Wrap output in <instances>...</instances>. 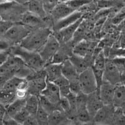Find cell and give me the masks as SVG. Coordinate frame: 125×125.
<instances>
[{
  "instance_id": "38",
  "label": "cell",
  "mask_w": 125,
  "mask_h": 125,
  "mask_svg": "<svg viewBox=\"0 0 125 125\" xmlns=\"http://www.w3.org/2000/svg\"><path fill=\"white\" fill-rule=\"evenodd\" d=\"M13 76V75L11 74H0V90L3 88V85L6 83V81Z\"/></svg>"
},
{
  "instance_id": "18",
  "label": "cell",
  "mask_w": 125,
  "mask_h": 125,
  "mask_svg": "<svg viewBox=\"0 0 125 125\" xmlns=\"http://www.w3.org/2000/svg\"><path fill=\"white\" fill-rule=\"evenodd\" d=\"M113 105L115 108L125 110V85L120 84L116 85L115 89Z\"/></svg>"
},
{
  "instance_id": "20",
  "label": "cell",
  "mask_w": 125,
  "mask_h": 125,
  "mask_svg": "<svg viewBox=\"0 0 125 125\" xmlns=\"http://www.w3.org/2000/svg\"><path fill=\"white\" fill-rule=\"evenodd\" d=\"M25 99H14L12 102L6 107V114L9 116L13 118L20 111L24 108Z\"/></svg>"
},
{
  "instance_id": "1",
  "label": "cell",
  "mask_w": 125,
  "mask_h": 125,
  "mask_svg": "<svg viewBox=\"0 0 125 125\" xmlns=\"http://www.w3.org/2000/svg\"><path fill=\"white\" fill-rule=\"evenodd\" d=\"M9 52L11 55L20 57L28 67L34 71L43 69L46 65L38 52L26 50L19 44L10 47Z\"/></svg>"
},
{
  "instance_id": "5",
  "label": "cell",
  "mask_w": 125,
  "mask_h": 125,
  "mask_svg": "<svg viewBox=\"0 0 125 125\" xmlns=\"http://www.w3.org/2000/svg\"><path fill=\"white\" fill-rule=\"evenodd\" d=\"M31 32L30 29L24 25H13L2 37L10 44H20V42Z\"/></svg>"
},
{
  "instance_id": "46",
  "label": "cell",
  "mask_w": 125,
  "mask_h": 125,
  "mask_svg": "<svg viewBox=\"0 0 125 125\" xmlns=\"http://www.w3.org/2000/svg\"></svg>"
},
{
  "instance_id": "44",
  "label": "cell",
  "mask_w": 125,
  "mask_h": 125,
  "mask_svg": "<svg viewBox=\"0 0 125 125\" xmlns=\"http://www.w3.org/2000/svg\"><path fill=\"white\" fill-rule=\"evenodd\" d=\"M67 1H69V0H58L59 2H66Z\"/></svg>"
},
{
  "instance_id": "36",
  "label": "cell",
  "mask_w": 125,
  "mask_h": 125,
  "mask_svg": "<svg viewBox=\"0 0 125 125\" xmlns=\"http://www.w3.org/2000/svg\"><path fill=\"white\" fill-rule=\"evenodd\" d=\"M59 106L64 114H68L70 111V104L67 97H61L59 102Z\"/></svg>"
},
{
  "instance_id": "23",
  "label": "cell",
  "mask_w": 125,
  "mask_h": 125,
  "mask_svg": "<svg viewBox=\"0 0 125 125\" xmlns=\"http://www.w3.org/2000/svg\"><path fill=\"white\" fill-rule=\"evenodd\" d=\"M87 27H88V22L86 21V20L83 18V21H81V23H80L78 28H77L76 31H75L72 40L70 41L72 43L73 46L76 43H78V42L84 39V38L85 37L86 35Z\"/></svg>"
},
{
  "instance_id": "22",
  "label": "cell",
  "mask_w": 125,
  "mask_h": 125,
  "mask_svg": "<svg viewBox=\"0 0 125 125\" xmlns=\"http://www.w3.org/2000/svg\"><path fill=\"white\" fill-rule=\"evenodd\" d=\"M25 100L26 102L24 106L25 109L28 111L30 114L35 115L40 106L39 97L28 94Z\"/></svg>"
},
{
  "instance_id": "6",
  "label": "cell",
  "mask_w": 125,
  "mask_h": 125,
  "mask_svg": "<svg viewBox=\"0 0 125 125\" xmlns=\"http://www.w3.org/2000/svg\"><path fill=\"white\" fill-rule=\"evenodd\" d=\"M60 45L61 44L56 37L53 33H51L45 44L38 51L39 54L46 64H48L51 61V59L54 54L60 48Z\"/></svg>"
},
{
  "instance_id": "27",
  "label": "cell",
  "mask_w": 125,
  "mask_h": 125,
  "mask_svg": "<svg viewBox=\"0 0 125 125\" xmlns=\"http://www.w3.org/2000/svg\"><path fill=\"white\" fill-rule=\"evenodd\" d=\"M41 18L28 12L23 15L22 21L23 25L26 26H36L41 23Z\"/></svg>"
},
{
  "instance_id": "2",
  "label": "cell",
  "mask_w": 125,
  "mask_h": 125,
  "mask_svg": "<svg viewBox=\"0 0 125 125\" xmlns=\"http://www.w3.org/2000/svg\"><path fill=\"white\" fill-rule=\"evenodd\" d=\"M52 33L48 28H40L31 31L19 45L26 50L38 52Z\"/></svg>"
},
{
  "instance_id": "24",
  "label": "cell",
  "mask_w": 125,
  "mask_h": 125,
  "mask_svg": "<svg viewBox=\"0 0 125 125\" xmlns=\"http://www.w3.org/2000/svg\"><path fill=\"white\" fill-rule=\"evenodd\" d=\"M76 119L82 123H88L91 121L92 118L87 110L86 104H80L77 106Z\"/></svg>"
},
{
  "instance_id": "11",
  "label": "cell",
  "mask_w": 125,
  "mask_h": 125,
  "mask_svg": "<svg viewBox=\"0 0 125 125\" xmlns=\"http://www.w3.org/2000/svg\"><path fill=\"white\" fill-rule=\"evenodd\" d=\"M41 95L55 105L59 106V102L61 97L58 87L55 83L47 81L44 89L42 91Z\"/></svg>"
},
{
  "instance_id": "9",
  "label": "cell",
  "mask_w": 125,
  "mask_h": 125,
  "mask_svg": "<svg viewBox=\"0 0 125 125\" xmlns=\"http://www.w3.org/2000/svg\"><path fill=\"white\" fill-rule=\"evenodd\" d=\"M115 106L113 104L103 105L96 112L93 118V121L95 123L103 124L113 123L115 113Z\"/></svg>"
},
{
  "instance_id": "3",
  "label": "cell",
  "mask_w": 125,
  "mask_h": 125,
  "mask_svg": "<svg viewBox=\"0 0 125 125\" xmlns=\"http://www.w3.org/2000/svg\"><path fill=\"white\" fill-rule=\"evenodd\" d=\"M26 79L28 81V94L40 96L46 85V75L44 69L37 71L34 70Z\"/></svg>"
},
{
  "instance_id": "43",
  "label": "cell",
  "mask_w": 125,
  "mask_h": 125,
  "mask_svg": "<svg viewBox=\"0 0 125 125\" xmlns=\"http://www.w3.org/2000/svg\"><path fill=\"white\" fill-rule=\"evenodd\" d=\"M6 113V107L3 104H0V119L3 121V119L4 118V116Z\"/></svg>"
},
{
  "instance_id": "39",
  "label": "cell",
  "mask_w": 125,
  "mask_h": 125,
  "mask_svg": "<svg viewBox=\"0 0 125 125\" xmlns=\"http://www.w3.org/2000/svg\"><path fill=\"white\" fill-rule=\"evenodd\" d=\"M11 44L4 39H0V51H8Z\"/></svg>"
},
{
  "instance_id": "15",
  "label": "cell",
  "mask_w": 125,
  "mask_h": 125,
  "mask_svg": "<svg viewBox=\"0 0 125 125\" xmlns=\"http://www.w3.org/2000/svg\"><path fill=\"white\" fill-rule=\"evenodd\" d=\"M83 14L80 11H74L68 16L64 18L58 20L56 22L54 25V29L55 31H60L66 27L71 25L73 23L78 21V20L82 18Z\"/></svg>"
},
{
  "instance_id": "41",
  "label": "cell",
  "mask_w": 125,
  "mask_h": 125,
  "mask_svg": "<svg viewBox=\"0 0 125 125\" xmlns=\"http://www.w3.org/2000/svg\"><path fill=\"white\" fill-rule=\"evenodd\" d=\"M15 94L16 98L26 99V97L28 95V92L27 91H24V90H16Z\"/></svg>"
},
{
  "instance_id": "32",
  "label": "cell",
  "mask_w": 125,
  "mask_h": 125,
  "mask_svg": "<svg viewBox=\"0 0 125 125\" xmlns=\"http://www.w3.org/2000/svg\"><path fill=\"white\" fill-rule=\"evenodd\" d=\"M93 0H69L65 3L74 11H78L86 4H89Z\"/></svg>"
},
{
  "instance_id": "30",
  "label": "cell",
  "mask_w": 125,
  "mask_h": 125,
  "mask_svg": "<svg viewBox=\"0 0 125 125\" xmlns=\"http://www.w3.org/2000/svg\"><path fill=\"white\" fill-rule=\"evenodd\" d=\"M39 99H40V105L45 111H46L47 112H48L49 114L51 112H52L53 111H54V110H56V109H60V110H61L59 106L53 104L52 102H51L50 101L47 99L46 98H45L43 96L40 95L39 96Z\"/></svg>"
},
{
  "instance_id": "35",
  "label": "cell",
  "mask_w": 125,
  "mask_h": 125,
  "mask_svg": "<svg viewBox=\"0 0 125 125\" xmlns=\"http://www.w3.org/2000/svg\"><path fill=\"white\" fill-rule=\"evenodd\" d=\"M125 18V6H123L119 12L111 18V23L113 25H119Z\"/></svg>"
},
{
  "instance_id": "4",
  "label": "cell",
  "mask_w": 125,
  "mask_h": 125,
  "mask_svg": "<svg viewBox=\"0 0 125 125\" xmlns=\"http://www.w3.org/2000/svg\"><path fill=\"white\" fill-rule=\"evenodd\" d=\"M79 82L81 92L86 95L98 91L96 80L91 67L79 74Z\"/></svg>"
},
{
  "instance_id": "28",
  "label": "cell",
  "mask_w": 125,
  "mask_h": 125,
  "mask_svg": "<svg viewBox=\"0 0 125 125\" xmlns=\"http://www.w3.org/2000/svg\"><path fill=\"white\" fill-rule=\"evenodd\" d=\"M16 99L15 92H8L3 89L0 90V104L6 107Z\"/></svg>"
},
{
  "instance_id": "40",
  "label": "cell",
  "mask_w": 125,
  "mask_h": 125,
  "mask_svg": "<svg viewBox=\"0 0 125 125\" xmlns=\"http://www.w3.org/2000/svg\"><path fill=\"white\" fill-rule=\"evenodd\" d=\"M23 125H38L37 121V119L36 118V114H30L28 118L26 119L25 121H24Z\"/></svg>"
},
{
  "instance_id": "31",
  "label": "cell",
  "mask_w": 125,
  "mask_h": 125,
  "mask_svg": "<svg viewBox=\"0 0 125 125\" xmlns=\"http://www.w3.org/2000/svg\"><path fill=\"white\" fill-rule=\"evenodd\" d=\"M49 113L43 109L41 106H39L37 112L36 113V118L38 125H49Z\"/></svg>"
},
{
  "instance_id": "33",
  "label": "cell",
  "mask_w": 125,
  "mask_h": 125,
  "mask_svg": "<svg viewBox=\"0 0 125 125\" xmlns=\"http://www.w3.org/2000/svg\"><path fill=\"white\" fill-rule=\"evenodd\" d=\"M121 74L125 73V56H118L111 58Z\"/></svg>"
},
{
  "instance_id": "42",
  "label": "cell",
  "mask_w": 125,
  "mask_h": 125,
  "mask_svg": "<svg viewBox=\"0 0 125 125\" xmlns=\"http://www.w3.org/2000/svg\"><path fill=\"white\" fill-rule=\"evenodd\" d=\"M10 56V52L8 51H0V66L6 61Z\"/></svg>"
},
{
  "instance_id": "13",
  "label": "cell",
  "mask_w": 125,
  "mask_h": 125,
  "mask_svg": "<svg viewBox=\"0 0 125 125\" xmlns=\"http://www.w3.org/2000/svg\"><path fill=\"white\" fill-rule=\"evenodd\" d=\"M69 60L75 67L77 72L80 74L84 70L92 66L94 58H93V57H81L72 54V55L69 57Z\"/></svg>"
},
{
  "instance_id": "17",
  "label": "cell",
  "mask_w": 125,
  "mask_h": 125,
  "mask_svg": "<svg viewBox=\"0 0 125 125\" xmlns=\"http://www.w3.org/2000/svg\"><path fill=\"white\" fill-rule=\"evenodd\" d=\"M44 69L45 70L47 81L54 82L62 75L61 64L48 63L46 64Z\"/></svg>"
},
{
  "instance_id": "29",
  "label": "cell",
  "mask_w": 125,
  "mask_h": 125,
  "mask_svg": "<svg viewBox=\"0 0 125 125\" xmlns=\"http://www.w3.org/2000/svg\"><path fill=\"white\" fill-rule=\"evenodd\" d=\"M22 78L13 75V77L9 79L6 83L3 85L2 89L4 91H8V92H15L16 89H17L18 85L19 83L20 82Z\"/></svg>"
},
{
  "instance_id": "10",
  "label": "cell",
  "mask_w": 125,
  "mask_h": 125,
  "mask_svg": "<svg viewBox=\"0 0 125 125\" xmlns=\"http://www.w3.org/2000/svg\"><path fill=\"white\" fill-rule=\"evenodd\" d=\"M83 20V17L78 20V21L73 23L71 25L66 27L60 31H56V33H57L56 34L53 33L54 35L56 37V39L60 42V44L68 42L72 40L75 31H76L77 28H78L80 23H81Z\"/></svg>"
},
{
  "instance_id": "26",
  "label": "cell",
  "mask_w": 125,
  "mask_h": 125,
  "mask_svg": "<svg viewBox=\"0 0 125 125\" xmlns=\"http://www.w3.org/2000/svg\"><path fill=\"white\" fill-rule=\"evenodd\" d=\"M65 120L64 112L60 109H56L49 114V125H60Z\"/></svg>"
},
{
  "instance_id": "21",
  "label": "cell",
  "mask_w": 125,
  "mask_h": 125,
  "mask_svg": "<svg viewBox=\"0 0 125 125\" xmlns=\"http://www.w3.org/2000/svg\"><path fill=\"white\" fill-rule=\"evenodd\" d=\"M28 9L29 12L41 18H44L46 15L44 5L39 0H30L28 3Z\"/></svg>"
},
{
  "instance_id": "25",
  "label": "cell",
  "mask_w": 125,
  "mask_h": 125,
  "mask_svg": "<svg viewBox=\"0 0 125 125\" xmlns=\"http://www.w3.org/2000/svg\"><path fill=\"white\" fill-rule=\"evenodd\" d=\"M53 83H55L58 87L61 97H67L71 93L69 81L63 75L59 77Z\"/></svg>"
},
{
  "instance_id": "16",
  "label": "cell",
  "mask_w": 125,
  "mask_h": 125,
  "mask_svg": "<svg viewBox=\"0 0 125 125\" xmlns=\"http://www.w3.org/2000/svg\"><path fill=\"white\" fill-rule=\"evenodd\" d=\"M74 12V10L71 8L65 2H58L51 10V13L53 19L57 21Z\"/></svg>"
},
{
  "instance_id": "34",
  "label": "cell",
  "mask_w": 125,
  "mask_h": 125,
  "mask_svg": "<svg viewBox=\"0 0 125 125\" xmlns=\"http://www.w3.org/2000/svg\"><path fill=\"white\" fill-rule=\"evenodd\" d=\"M30 114L29 113L28 111L26 110L25 108H23L21 111H19L14 117V119H15L16 122L19 124V125H23L24 121L26 120L28 117L30 116Z\"/></svg>"
},
{
  "instance_id": "12",
  "label": "cell",
  "mask_w": 125,
  "mask_h": 125,
  "mask_svg": "<svg viewBox=\"0 0 125 125\" xmlns=\"http://www.w3.org/2000/svg\"><path fill=\"white\" fill-rule=\"evenodd\" d=\"M115 89V85H113L107 81H103L98 92L104 105L113 104Z\"/></svg>"
},
{
  "instance_id": "37",
  "label": "cell",
  "mask_w": 125,
  "mask_h": 125,
  "mask_svg": "<svg viewBox=\"0 0 125 125\" xmlns=\"http://www.w3.org/2000/svg\"><path fill=\"white\" fill-rule=\"evenodd\" d=\"M14 25V23L8 21H3L0 23V37L3 36L6 31Z\"/></svg>"
},
{
  "instance_id": "7",
  "label": "cell",
  "mask_w": 125,
  "mask_h": 125,
  "mask_svg": "<svg viewBox=\"0 0 125 125\" xmlns=\"http://www.w3.org/2000/svg\"><path fill=\"white\" fill-rule=\"evenodd\" d=\"M103 81L117 85L121 83V74L111 58H107L103 72Z\"/></svg>"
},
{
  "instance_id": "8",
  "label": "cell",
  "mask_w": 125,
  "mask_h": 125,
  "mask_svg": "<svg viewBox=\"0 0 125 125\" xmlns=\"http://www.w3.org/2000/svg\"><path fill=\"white\" fill-rule=\"evenodd\" d=\"M96 48V43L83 39L76 43L73 48V54L81 57H93Z\"/></svg>"
},
{
  "instance_id": "14",
  "label": "cell",
  "mask_w": 125,
  "mask_h": 125,
  "mask_svg": "<svg viewBox=\"0 0 125 125\" xmlns=\"http://www.w3.org/2000/svg\"><path fill=\"white\" fill-rule=\"evenodd\" d=\"M103 105L97 91L87 95L86 108L92 119L97 111Z\"/></svg>"
},
{
  "instance_id": "19",
  "label": "cell",
  "mask_w": 125,
  "mask_h": 125,
  "mask_svg": "<svg viewBox=\"0 0 125 125\" xmlns=\"http://www.w3.org/2000/svg\"><path fill=\"white\" fill-rule=\"evenodd\" d=\"M61 70L62 75L68 80L69 82L79 79L80 74L77 72L69 58L61 64Z\"/></svg>"
},
{
  "instance_id": "45",
  "label": "cell",
  "mask_w": 125,
  "mask_h": 125,
  "mask_svg": "<svg viewBox=\"0 0 125 125\" xmlns=\"http://www.w3.org/2000/svg\"><path fill=\"white\" fill-rule=\"evenodd\" d=\"M2 21V19H1V17L0 16V23H1V21Z\"/></svg>"
}]
</instances>
